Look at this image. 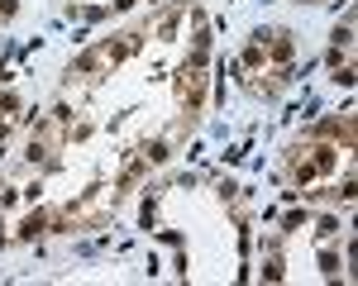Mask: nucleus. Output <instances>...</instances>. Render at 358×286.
<instances>
[{"instance_id":"obj_1","label":"nucleus","mask_w":358,"mask_h":286,"mask_svg":"<svg viewBox=\"0 0 358 286\" xmlns=\"http://www.w3.org/2000/svg\"><path fill=\"white\" fill-rule=\"evenodd\" d=\"M344 181H354V119L320 124L310 139H301L287 153V181L301 196H320Z\"/></svg>"},{"instance_id":"obj_2","label":"nucleus","mask_w":358,"mask_h":286,"mask_svg":"<svg viewBox=\"0 0 358 286\" xmlns=\"http://www.w3.org/2000/svg\"><path fill=\"white\" fill-rule=\"evenodd\" d=\"M292 67H296V48H292V33L282 29H263L253 33V43L239 57V82L253 96H282L292 82Z\"/></svg>"},{"instance_id":"obj_3","label":"nucleus","mask_w":358,"mask_h":286,"mask_svg":"<svg viewBox=\"0 0 358 286\" xmlns=\"http://www.w3.org/2000/svg\"><path fill=\"white\" fill-rule=\"evenodd\" d=\"M330 72H334V82L354 86V15H349L344 24L334 29V48H330Z\"/></svg>"},{"instance_id":"obj_4","label":"nucleus","mask_w":358,"mask_h":286,"mask_svg":"<svg viewBox=\"0 0 358 286\" xmlns=\"http://www.w3.org/2000/svg\"><path fill=\"white\" fill-rule=\"evenodd\" d=\"M134 0H62V10L67 15H82V20H106V15H120V10H129Z\"/></svg>"},{"instance_id":"obj_5","label":"nucleus","mask_w":358,"mask_h":286,"mask_svg":"<svg viewBox=\"0 0 358 286\" xmlns=\"http://www.w3.org/2000/svg\"><path fill=\"white\" fill-rule=\"evenodd\" d=\"M20 119H24V100H20L15 91H0V139H5Z\"/></svg>"},{"instance_id":"obj_6","label":"nucleus","mask_w":358,"mask_h":286,"mask_svg":"<svg viewBox=\"0 0 358 286\" xmlns=\"http://www.w3.org/2000/svg\"><path fill=\"white\" fill-rule=\"evenodd\" d=\"M10 15H15V0H0V24H5Z\"/></svg>"}]
</instances>
